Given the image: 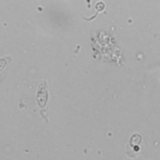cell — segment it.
I'll return each instance as SVG.
<instances>
[{"instance_id": "6da1fadb", "label": "cell", "mask_w": 160, "mask_h": 160, "mask_svg": "<svg viewBox=\"0 0 160 160\" xmlns=\"http://www.w3.org/2000/svg\"><path fill=\"white\" fill-rule=\"evenodd\" d=\"M36 101L38 105L42 110V113H45L46 111V105L48 101V89H47V82L42 81L38 88V93H36Z\"/></svg>"}, {"instance_id": "7a4b0ae2", "label": "cell", "mask_w": 160, "mask_h": 160, "mask_svg": "<svg viewBox=\"0 0 160 160\" xmlns=\"http://www.w3.org/2000/svg\"><path fill=\"white\" fill-rule=\"evenodd\" d=\"M141 141H142V137L141 135H138V134H135V135H132L131 137V140H130V143H129V147H134V149L138 152L140 151V143H141Z\"/></svg>"}]
</instances>
